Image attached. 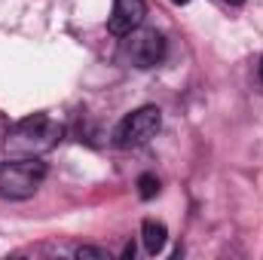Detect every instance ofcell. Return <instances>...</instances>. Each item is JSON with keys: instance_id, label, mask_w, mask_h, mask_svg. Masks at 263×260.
<instances>
[{"instance_id": "6da1fadb", "label": "cell", "mask_w": 263, "mask_h": 260, "mask_svg": "<svg viewBox=\"0 0 263 260\" xmlns=\"http://www.w3.org/2000/svg\"><path fill=\"white\" fill-rule=\"evenodd\" d=\"M62 135H65V129L55 120H49L46 114H31L9 129L6 150L15 156H40V153L52 150L62 141Z\"/></svg>"}, {"instance_id": "7a4b0ae2", "label": "cell", "mask_w": 263, "mask_h": 260, "mask_svg": "<svg viewBox=\"0 0 263 260\" xmlns=\"http://www.w3.org/2000/svg\"><path fill=\"white\" fill-rule=\"evenodd\" d=\"M46 181V162H40V156H18L0 165V196L22 202L40 190V184Z\"/></svg>"}, {"instance_id": "3957f363", "label": "cell", "mask_w": 263, "mask_h": 260, "mask_svg": "<svg viewBox=\"0 0 263 260\" xmlns=\"http://www.w3.org/2000/svg\"><path fill=\"white\" fill-rule=\"evenodd\" d=\"M159 126H162V114H159V107L147 104V107L132 110L129 117L117 126L114 141H117V147H138V144H147V141L159 132Z\"/></svg>"}, {"instance_id": "277c9868", "label": "cell", "mask_w": 263, "mask_h": 260, "mask_svg": "<svg viewBox=\"0 0 263 260\" xmlns=\"http://www.w3.org/2000/svg\"><path fill=\"white\" fill-rule=\"evenodd\" d=\"M126 37H129V40H126V46H123V55H126L135 67L147 70V67H156L165 59V37H162L159 31H153V28L138 31V28H135Z\"/></svg>"}, {"instance_id": "5b68a950", "label": "cell", "mask_w": 263, "mask_h": 260, "mask_svg": "<svg viewBox=\"0 0 263 260\" xmlns=\"http://www.w3.org/2000/svg\"><path fill=\"white\" fill-rule=\"evenodd\" d=\"M144 15H147L144 0H114L110 18H107V28H110V34L126 37V34H132L135 28H141Z\"/></svg>"}, {"instance_id": "8992f818", "label": "cell", "mask_w": 263, "mask_h": 260, "mask_svg": "<svg viewBox=\"0 0 263 260\" xmlns=\"http://www.w3.org/2000/svg\"><path fill=\"white\" fill-rule=\"evenodd\" d=\"M141 236H144V248H147L150 254H159V251L165 248L168 230H165V224H159V220H144Z\"/></svg>"}, {"instance_id": "52a82bcc", "label": "cell", "mask_w": 263, "mask_h": 260, "mask_svg": "<svg viewBox=\"0 0 263 260\" xmlns=\"http://www.w3.org/2000/svg\"><path fill=\"white\" fill-rule=\"evenodd\" d=\"M138 193H141V199H153V196L159 193V178L156 175H141L138 178Z\"/></svg>"}, {"instance_id": "ba28073f", "label": "cell", "mask_w": 263, "mask_h": 260, "mask_svg": "<svg viewBox=\"0 0 263 260\" xmlns=\"http://www.w3.org/2000/svg\"><path fill=\"white\" fill-rule=\"evenodd\" d=\"M77 257H92V260H107V251L104 248H92V245H80L77 248Z\"/></svg>"}, {"instance_id": "9c48e42d", "label": "cell", "mask_w": 263, "mask_h": 260, "mask_svg": "<svg viewBox=\"0 0 263 260\" xmlns=\"http://www.w3.org/2000/svg\"><path fill=\"white\" fill-rule=\"evenodd\" d=\"M123 257H126V260H129V257H135V242H129V245L123 248Z\"/></svg>"}, {"instance_id": "30bf717a", "label": "cell", "mask_w": 263, "mask_h": 260, "mask_svg": "<svg viewBox=\"0 0 263 260\" xmlns=\"http://www.w3.org/2000/svg\"><path fill=\"white\" fill-rule=\"evenodd\" d=\"M220 3H227V6H242L245 0H220Z\"/></svg>"}, {"instance_id": "8fae6325", "label": "cell", "mask_w": 263, "mask_h": 260, "mask_svg": "<svg viewBox=\"0 0 263 260\" xmlns=\"http://www.w3.org/2000/svg\"><path fill=\"white\" fill-rule=\"evenodd\" d=\"M172 3H178V6H184V3H190V0H172Z\"/></svg>"}, {"instance_id": "7c38bea8", "label": "cell", "mask_w": 263, "mask_h": 260, "mask_svg": "<svg viewBox=\"0 0 263 260\" xmlns=\"http://www.w3.org/2000/svg\"><path fill=\"white\" fill-rule=\"evenodd\" d=\"M260 80H263V59H260Z\"/></svg>"}]
</instances>
